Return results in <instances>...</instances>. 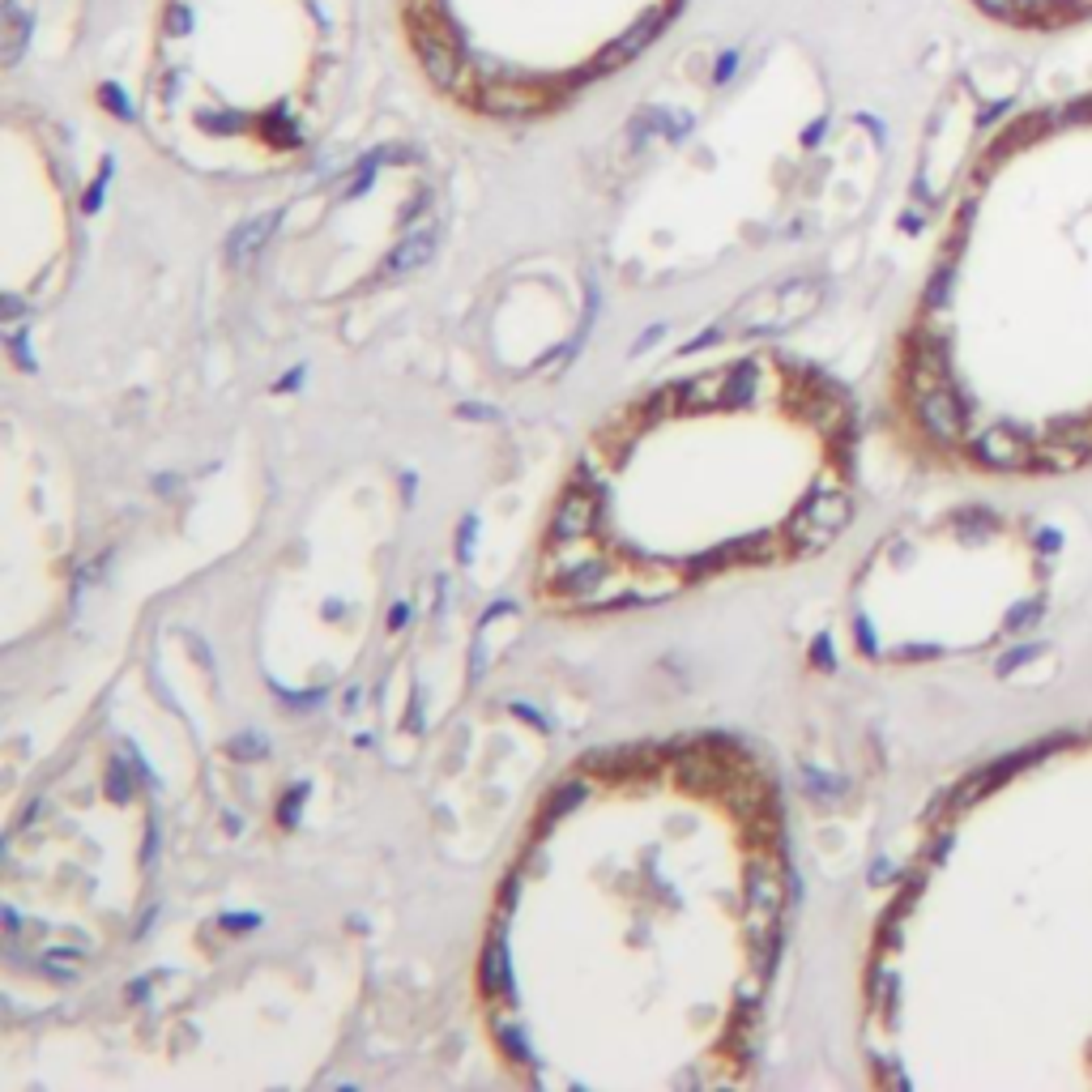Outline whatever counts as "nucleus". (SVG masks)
I'll return each instance as SVG.
<instances>
[{
  "instance_id": "3",
  "label": "nucleus",
  "mask_w": 1092,
  "mask_h": 1092,
  "mask_svg": "<svg viewBox=\"0 0 1092 1092\" xmlns=\"http://www.w3.org/2000/svg\"><path fill=\"white\" fill-rule=\"evenodd\" d=\"M359 0H158L145 116L201 145L294 158L346 90Z\"/></svg>"
},
{
  "instance_id": "15",
  "label": "nucleus",
  "mask_w": 1092,
  "mask_h": 1092,
  "mask_svg": "<svg viewBox=\"0 0 1092 1092\" xmlns=\"http://www.w3.org/2000/svg\"><path fill=\"white\" fill-rule=\"evenodd\" d=\"M235 756L256 760V756H261V739H256V734H248V739H235Z\"/></svg>"
},
{
  "instance_id": "9",
  "label": "nucleus",
  "mask_w": 1092,
  "mask_h": 1092,
  "mask_svg": "<svg viewBox=\"0 0 1092 1092\" xmlns=\"http://www.w3.org/2000/svg\"><path fill=\"white\" fill-rule=\"evenodd\" d=\"M854 512H858V504H854V495L845 487H832V483H823V487H815L807 500H802L798 517L802 521H811V525L828 529V534H840V529L854 521Z\"/></svg>"
},
{
  "instance_id": "2",
  "label": "nucleus",
  "mask_w": 1092,
  "mask_h": 1092,
  "mask_svg": "<svg viewBox=\"0 0 1092 1092\" xmlns=\"http://www.w3.org/2000/svg\"><path fill=\"white\" fill-rule=\"evenodd\" d=\"M914 871L952 883L956 1080L1092 1092V722L969 773Z\"/></svg>"
},
{
  "instance_id": "5",
  "label": "nucleus",
  "mask_w": 1092,
  "mask_h": 1092,
  "mask_svg": "<svg viewBox=\"0 0 1092 1092\" xmlns=\"http://www.w3.org/2000/svg\"><path fill=\"white\" fill-rule=\"evenodd\" d=\"M977 18L1015 35H1063L1092 21V0H964Z\"/></svg>"
},
{
  "instance_id": "14",
  "label": "nucleus",
  "mask_w": 1092,
  "mask_h": 1092,
  "mask_svg": "<svg viewBox=\"0 0 1092 1092\" xmlns=\"http://www.w3.org/2000/svg\"><path fill=\"white\" fill-rule=\"evenodd\" d=\"M39 964H43V969H47L52 977H73V973H78L81 960H78V952H64V947H60V952H47V956H43Z\"/></svg>"
},
{
  "instance_id": "7",
  "label": "nucleus",
  "mask_w": 1092,
  "mask_h": 1092,
  "mask_svg": "<svg viewBox=\"0 0 1092 1092\" xmlns=\"http://www.w3.org/2000/svg\"><path fill=\"white\" fill-rule=\"evenodd\" d=\"M747 943L768 935H781V909H785V866L781 858H756L747 862Z\"/></svg>"
},
{
  "instance_id": "11",
  "label": "nucleus",
  "mask_w": 1092,
  "mask_h": 1092,
  "mask_svg": "<svg viewBox=\"0 0 1092 1092\" xmlns=\"http://www.w3.org/2000/svg\"><path fill=\"white\" fill-rule=\"evenodd\" d=\"M777 952H781V935L756 939V943H751V973H760L764 981H768L773 969H777Z\"/></svg>"
},
{
  "instance_id": "1",
  "label": "nucleus",
  "mask_w": 1092,
  "mask_h": 1092,
  "mask_svg": "<svg viewBox=\"0 0 1092 1092\" xmlns=\"http://www.w3.org/2000/svg\"><path fill=\"white\" fill-rule=\"evenodd\" d=\"M917 440L998 478L1092 466V86L973 158L900 342Z\"/></svg>"
},
{
  "instance_id": "17",
  "label": "nucleus",
  "mask_w": 1092,
  "mask_h": 1092,
  "mask_svg": "<svg viewBox=\"0 0 1092 1092\" xmlns=\"http://www.w3.org/2000/svg\"><path fill=\"white\" fill-rule=\"evenodd\" d=\"M222 926H227V931H239V926H244V931H248V926H256V917H252V914H244V917H239V914H227V917H222Z\"/></svg>"
},
{
  "instance_id": "6",
  "label": "nucleus",
  "mask_w": 1092,
  "mask_h": 1092,
  "mask_svg": "<svg viewBox=\"0 0 1092 1092\" xmlns=\"http://www.w3.org/2000/svg\"><path fill=\"white\" fill-rule=\"evenodd\" d=\"M756 368L739 363L725 371H704L687 385H670L674 389V410L679 414H704V410H739L756 397Z\"/></svg>"
},
{
  "instance_id": "13",
  "label": "nucleus",
  "mask_w": 1092,
  "mask_h": 1092,
  "mask_svg": "<svg viewBox=\"0 0 1092 1092\" xmlns=\"http://www.w3.org/2000/svg\"><path fill=\"white\" fill-rule=\"evenodd\" d=\"M585 798V785H576V781H567L564 790L550 798V807H542V828H550V819L559 815V811H567V807H576V802Z\"/></svg>"
},
{
  "instance_id": "4",
  "label": "nucleus",
  "mask_w": 1092,
  "mask_h": 1092,
  "mask_svg": "<svg viewBox=\"0 0 1092 1092\" xmlns=\"http://www.w3.org/2000/svg\"><path fill=\"white\" fill-rule=\"evenodd\" d=\"M691 0H397L414 69L478 120L525 124L624 73Z\"/></svg>"
},
{
  "instance_id": "16",
  "label": "nucleus",
  "mask_w": 1092,
  "mask_h": 1092,
  "mask_svg": "<svg viewBox=\"0 0 1092 1092\" xmlns=\"http://www.w3.org/2000/svg\"><path fill=\"white\" fill-rule=\"evenodd\" d=\"M517 900H521V883H517V879H508L504 892H500V905L508 909V905H517Z\"/></svg>"
},
{
  "instance_id": "10",
  "label": "nucleus",
  "mask_w": 1092,
  "mask_h": 1092,
  "mask_svg": "<svg viewBox=\"0 0 1092 1092\" xmlns=\"http://www.w3.org/2000/svg\"><path fill=\"white\" fill-rule=\"evenodd\" d=\"M483 990L491 998H512V964H508L504 931H495L487 952H483Z\"/></svg>"
},
{
  "instance_id": "8",
  "label": "nucleus",
  "mask_w": 1092,
  "mask_h": 1092,
  "mask_svg": "<svg viewBox=\"0 0 1092 1092\" xmlns=\"http://www.w3.org/2000/svg\"><path fill=\"white\" fill-rule=\"evenodd\" d=\"M598 525H602V487L572 478V487L550 512V542H589Z\"/></svg>"
},
{
  "instance_id": "12",
  "label": "nucleus",
  "mask_w": 1092,
  "mask_h": 1092,
  "mask_svg": "<svg viewBox=\"0 0 1092 1092\" xmlns=\"http://www.w3.org/2000/svg\"><path fill=\"white\" fill-rule=\"evenodd\" d=\"M431 252V235H418V239H410V244H401L397 248V256H393V269H418L423 261H427Z\"/></svg>"
}]
</instances>
